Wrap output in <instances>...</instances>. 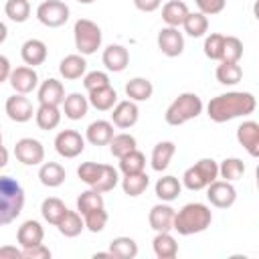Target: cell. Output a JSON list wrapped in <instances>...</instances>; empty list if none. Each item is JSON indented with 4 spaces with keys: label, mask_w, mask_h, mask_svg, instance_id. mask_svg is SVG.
<instances>
[{
    "label": "cell",
    "mask_w": 259,
    "mask_h": 259,
    "mask_svg": "<svg viewBox=\"0 0 259 259\" xmlns=\"http://www.w3.org/2000/svg\"><path fill=\"white\" fill-rule=\"evenodd\" d=\"M257 107V99L249 91H227L212 97L206 105V115L214 123H225L235 117L251 115Z\"/></svg>",
    "instance_id": "1"
},
{
    "label": "cell",
    "mask_w": 259,
    "mask_h": 259,
    "mask_svg": "<svg viewBox=\"0 0 259 259\" xmlns=\"http://www.w3.org/2000/svg\"><path fill=\"white\" fill-rule=\"evenodd\" d=\"M210 223H212V212L204 202H188L178 212H174L172 229L178 235L188 237V235L206 231L210 227Z\"/></svg>",
    "instance_id": "2"
},
{
    "label": "cell",
    "mask_w": 259,
    "mask_h": 259,
    "mask_svg": "<svg viewBox=\"0 0 259 259\" xmlns=\"http://www.w3.org/2000/svg\"><path fill=\"white\" fill-rule=\"evenodd\" d=\"M24 208V188L12 176H0V227L10 225Z\"/></svg>",
    "instance_id": "3"
},
{
    "label": "cell",
    "mask_w": 259,
    "mask_h": 259,
    "mask_svg": "<svg viewBox=\"0 0 259 259\" xmlns=\"http://www.w3.org/2000/svg\"><path fill=\"white\" fill-rule=\"evenodd\" d=\"M202 113V99L196 93H180L166 109L164 119L168 125H182L190 119H196Z\"/></svg>",
    "instance_id": "4"
},
{
    "label": "cell",
    "mask_w": 259,
    "mask_h": 259,
    "mask_svg": "<svg viewBox=\"0 0 259 259\" xmlns=\"http://www.w3.org/2000/svg\"><path fill=\"white\" fill-rule=\"evenodd\" d=\"M73 38H75V49L79 51V55L87 57L97 53V49L101 47V28L89 20V18H79L73 26Z\"/></svg>",
    "instance_id": "5"
},
{
    "label": "cell",
    "mask_w": 259,
    "mask_h": 259,
    "mask_svg": "<svg viewBox=\"0 0 259 259\" xmlns=\"http://www.w3.org/2000/svg\"><path fill=\"white\" fill-rule=\"evenodd\" d=\"M217 178H219V164L212 158H200L194 166L186 168V172L182 174V186H186L188 190H202Z\"/></svg>",
    "instance_id": "6"
},
{
    "label": "cell",
    "mask_w": 259,
    "mask_h": 259,
    "mask_svg": "<svg viewBox=\"0 0 259 259\" xmlns=\"http://www.w3.org/2000/svg\"><path fill=\"white\" fill-rule=\"evenodd\" d=\"M36 18L47 28H59L69 20V6L61 0H45L36 8Z\"/></svg>",
    "instance_id": "7"
},
{
    "label": "cell",
    "mask_w": 259,
    "mask_h": 259,
    "mask_svg": "<svg viewBox=\"0 0 259 259\" xmlns=\"http://www.w3.org/2000/svg\"><path fill=\"white\" fill-rule=\"evenodd\" d=\"M14 156L24 166H38L45 162V146L34 138H20L14 144Z\"/></svg>",
    "instance_id": "8"
},
{
    "label": "cell",
    "mask_w": 259,
    "mask_h": 259,
    "mask_svg": "<svg viewBox=\"0 0 259 259\" xmlns=\"http://www.w3.org/2000/svg\"><path fill=\"white\" fill-rule=\"evenodd\" d=\"M55 150L63 158H77L85 150V138L77 130H63L55 138Z\"/></svg>",
    "instance_id": "9"
},
{
    "label": "cell",
    "mask_w": 259,
    "mask_h": 259,
    "mask_svg": "<svg viewBox=\"0 0 259 259\" xmlns=\"http://www.w3.org/2000/svg\"><path fill=\"white\" fill-rule=\"evenodd\" d=\"M206 198L217 208H229L237 200V190L229 180H212L206 186Z\"/></svg>",
    "instance_id": "10"
},
{
    "label": "cell",
    "mask_w": 259,
    "mask_h": 259,
    "mask_svg": "<svg viewBox=\"0 0 259 259\" xmlns=\"http://www.w3.org/2000/svg\"><path fill=\"white\" fill-rule=\"evenodd\" d=\"M8 83L14 89V93H22L28 95L38 87V75L34 71V67H16L10 71L8 75Z\"/></svg>",
    "instance_id": "11"
},
{
    "label": "cell",
    "mask_w": 259,
    "mask_h": 259,
    "mask_svg": "<svg viewBox=\"0 0 259 259\" xmlns=\"http://www.w3.org/2000/svg\"><path fill=\"white\" fill-rule=\"evenodd\" d=\"M156 42H158V49L162 51V55H166V57H180L184 51V36L174 26L160 28Z\"/></svg>",
    "instance_id": "12"
},
{
    "label": "cell",
    "mask_w": 259,
    "mask_h": 259,
    "mask_svg": "<svg viewBox=\"0 0 259 259\" xmlns=\"http://www.w3.org/2000/svg\"><path fill=\"white\" fill-rule=\"evenodd\" d=\"M4 109H6V115H8L12 121H16V123H26V121H30L32 115H34V109H32L30 99H28L26 95H22V93L10 95V97L6 99V103H4Z\"/></svg>",
    "instance_id": "13"
},
{
    "label": "cell",
    "mask_w": 259,
    "mask_h": 259,
    "mask_svg": "<svg viewBox=\"0 0 259 259\" xmlns=\"http://www.w3.org/2000/svg\"><path fill=\"white\" fill-rule=\"evenodd\" d=\"M138 117H140V109H138V103L132 99L117 101L111 107V123L117 125L119 130H130L132 125L138 123Z\"/></svg>",
    "instance_id": "14"
},
{
    "label": "cell",
    "mask_w": 259,
    "mask_h": 259,
    "mask_svg": "<svg viewBox=\"0 0 259 259\" xmlns=\"http://www.w3.org/2000/svg\"><path fill=\"white\" fill-rule=\"evenodd\" d=\"M174 208L168 202H158L150 208L148 214V223L156 233H166L172 231V223H174Z\"/></svg>",
    "instance_id": "15"
},
{
    "label": "cell",
    "mask_w": 259,
    "mask_h": 259,
    "mask_svg": "<svg viewBox=\"0 0 259 259\" xmlns=\"http://www.w3.org/2000/svg\"><path fill=\"white\" fill-rule=\"evenodd\" d=\"M237 142H239L253 158H257V156H259V123L253 121V119L243 121V123L237 127Z\"/></svg>",
    "instance_id": "16"
},
{
    "label": "cell",
    "mask_w": 259,
    "mask_h": 259,
    "mask_svg": "<svg viewBox=\"0 0 259 259\" xmlns=\"http://www.w3.org/2000/svg\"><path fill=\"white\" fill-rule=\"evenodd\" d=\"M42 239H45V229H42V225H40L38 221H34V219L24 221V223L18 227V231H16V241H18L20 249L34 247V245L42 243Z\"/></svg>",
    "instance_id": "17"
},
{
    "label": "cell",
    "mask_w": 259,
    "mask_h": 259,
    "mask_svg": "<svg viewBox=\"0 0 259 259\" xmlns=\"http://www.w3.org/2000/svg\"><path fill=\"white\" fill-rule=\"evenodd\" d=\"M47 55H49V49L40 38H28L20 47V57H22L24 65H28V67L42 65L47 61Z\"/></svg>",
    "instance_id": "18"
},
{
    "label": "cell",
    "mask_w": 259,
    "mask_h": 259,
    "mask_svg": "<svg viewBox=\"0 0 259 259\" xmlns=\"http://www.w3.org/2000/svg\"><path fill=\"white\" fill-rule=\"evenodd\" d=\"M101 61H103L107 71L121 73L130 63V53H127V49L123 45H109V47L103 49Z\"/></svg>",
    "instance_id": "19"
},
{
    "label": "cell",
    "mask_w": 259,
    "mask_h": 259,
    "mask_svg": "<svg viewBox=\"0 0 259 259\" xmlns=\"http://www.w3.org/2000/svg\"><path fill=\"white\" fill-rule=\"evenodd\" d=\"M36 97H38V103H45V105H61L63 99H65V87H63V83L59 79L49 77L47 81H42L38 85Z\"/></svg>",
    "instance_id": "20"
},
{
    "label": "cell",
    "mask_w": 259,
    "mask_h": 259,
    "mask_svg": "<svg viewBox=\"0 0 259 259\" xmlns=\"http://www.w3.org/2000/svg\"><path fill=\"white\" fill-rule=\"evenodd\" d=\"M113 138V123L107 119H95L85 130V140L91 146H107Z\"/></svg>",
    "instance_id": "21"
},
{
    "label": "cell",
    "mask_w": 259,
    "mask_h": 259,
    "mask_svg": "<svg viewBox=\"0 0 259 259\" xmlns=\"http://www.w3.org/2000/svg\"><path fill=\"white\" fill-rule=\"evenodd\" d=\"M87 71V61L83 55H67L61 63H59V73L65 81H75L81 79Z\"/></svg>",
    "instance_id": "22"
},
{
    "label": "cell",
    "mask_w": 259,
    "mask_h": 259,
    "mask_svg": "<svg viewBox=\"0 0 259 259\" xmlns=\"http://www.w3.org/2000/svg\"><path fill=\"white\" fill-rule=\"evenodd\" d=\"M65 178H67V170H65L59 162H45V164H40V168H38V180H40V184L47 186V188H57V186H61V184L65 182Z\"/></svg>",
    "instance_id": "23"
},
{
    "label": "cell",
    "mask_w": 259,
    "mask_h": 259,
    "mask_svg": "<svg viewBox=\"0 0 259 259\" xmlns=\"http://www.w3.org/2000/svg\"><path fill=\"white\" fill-rule=\"evenodd\" d=\"M87 101L97 111H111V107L117 103V93H115V89L111 85H105V87H99V89L89 91Z\"/></svg>",
    "instance_id": "24"
},
{
    "label": "cell",
    "mask_w": 259,
    "mask_h": 259,
    "mask_svg": "<svg viewBox=\"0 0 259 259\" xmlns=\"http://www.w3.org/2000/svg\"><path fill=\"white\" fill-rule=\"evenodd\" d=\"M63 111H65V117H69L73 121L83 119L89 111V101L81 93H69L63 99Z\"/></svg>",
    "instance_id": "25"
},
{
    "label": "cell",
    "mask_w": 259,
    "mask_h": 259,
    "mask_svg": "<svg viewBox=\"0 0 259 259\" xmlns=\"http://www.w3.org/2000/svg\"><path fill=\"white\" fill-rule=\"evenodd\" d=\"M176 154V144L170 142V140H164V142H158L152 150V158H150V164L156 172H162L168 168L172 156Z\"/></svg>",
    "instance_id": "26"
},
{
    "label": "cell",
    "mask_w": 259,
    "mask_h": 259,
    "mask_svg": "<svg viewBox=\"0 0 259 259\" xmlns=\"http://www.w3.org/2000/svg\"><path fill=\"white\" fill-rule=\"evenodd\" d=\"M152 249H154V255L158 259H174L178 255V243L170 235V231L156 233V237L152 241Z\"/></svg>",
    "instance_id": "27"
},
{
    "label": "cell",
    "mask_w": 259,
    "mask_h": 259,
    "mask_svg": "<svg viewBox=\"0 0 259 259\" xmlns=\"http://www.w3.org/2000/svg\"><path fill=\"white\" fill-rule=\"evenodd\" d=\"M188 12L190 10L182 0H170V2H166L162 6V20L166 22V26L178 28V26H182V22H184Z\"/></svg>",
    "instance_id": "28"
},
{
    "label": "cell",
    "mask_w": 259,
    "mask_h": 259,
    "mask_svg": "<svg viewBox=\"0 0 259 259\" xmlns=\"http://www.w3.org/2000/svg\"><path fill=\"white\" fill-rule=\"evenodd\" d=\"M34 121L40 130L49 132V130H55L59 123H61V111H59V105H45V103H38V107L34 109Z\"/></svg>",
    "instance_id": "29"
},
{
    "label": "cell",
    "mask_w": 259,
    "mask_h": 259,
    "mask_svg": "<svg viewBox=\"0 0 259 259\" xmlns=\"http://www.w3.org/2000/svg\"><path fill=\"white\" fill-rule=\"evenodd\" d=\"M154 93V85L150 79L146 77H134L125 83V95L132 99V101H148Z\"/></svg>",
    "instance_id": "30"
},
{
    "label": "cell",
    "mask_w": 259,
    "mask_h": 259,
    "mask_svg": "<svg viewBox=\"0 0 259 259\" xmlns=\"http://www.w3.org/2000/svg\"><path fill=\"white\" fill-rule=\"evenodd\" d=\"M180 190H182V182L176 176H170V174L158 178V182L154 186V192L162 202H172L174 198H178Z\"/></svg>",
    "instance_id": "31"
},
{
    "label": "cell",
    "mask_w": 259,
    "mask_h": 259,
    "mask_svg": "<svg viewBox=\"0 0 259 259\" xmlns=\"http://www.w3.org/2000/svg\"><path fill=\"white\" fill-rule=\"evenodd\" d=\"M57 229H59V233L63 237L73 239V237L81 235V231L85 229V223H83V217L77 210H67L63 214V219L57 223Z\"/></svg>",
    "instance_id": "32"
},
{
    "label": "cell",
    "mask_w": 259,
    "mask_h": 259,
    "mask_svg": "<svg viewBox=\"0 0 259 259\" xmlns=\"http://www.w3.org/2000/svg\"><path fill=\"white\" fill-rule=\"evenodd\" d=\"M150 186V176L146 172H136V174H125L121 178V190L127 196H140L146 192Z\"/></svg>",
    "instance_id": "33"
},
{
    "label": "cell",
    "mask_w": 259,
    "mask_h": 259,
    "mask_svg": "<svg viewBox=\"0 0 259 259\" xmlns=\"http://www.w3.org/2000/svg\"><path fill=\"white\" fill-rule=\"evenodd\" d=\"M67 210H69V208L65 206V202H63L61 198H57V196H49V198H45L42 204H40V214H42V219H45L49 225H55V227H57V223L63 219V214H65Z\"/></svg>",
    "instance_id": "34"
},
{
    "label": "cell",
    "mask_w": 259,
    "mask_h": 259,
    "mask_svg": "<svg viewBox=\"0 0 259 259\" xmlns=\"http://www.w3.org/2000/svg\"><path fill=\"white\" fill-rule=\"evenodd\" d=\"M182 26H184V32L188 36L200 38L208 30V18L202 12H188L186 18H184V22H182Z\"/></svg>",
    "instance_id": "35"
},
{
    "label": "cell",
    "mask_w": 259,
    "mask_h": 259,
    "mask_svg": "<svg viewBox=\"0 0 259 259\" xmlns=\"http://www.w3.org/2000/svg\"><path fill=\"white\" fill-rule=\"evenodd\" d=\"M109 253L117 259H134L138 255V243L132 237H115L109 243Z\"/></svg>",
    "instance_id": "36"
},
{
    "label": "cell",
    "mask_w": 259,
    "mask_h": 259,
    "mask_svg": "<svg viewBox=\"0 0 259 259\" xmlns=\"http://www.w3.org/2000/svg\"><path fill=\"white\" fill-rule=\"evenodd\" d=\"M117 182H119V172L109 164H101V172H99V176H97V180L91 188L103 194V192L113 190L117 186Z\"/></svg>",
    "instance_id": "37"
},
{
    "label": "cell",
    "mask_w": 259,
    "mask_h": 259,
    "mask_svg": "<svg viewBox=\"0 0 259 259\" xmlns=\"http://www.w3.org/2000/svg\"><path fill=\"white\" fill-rule=\"evenodd\" d=\"M214 75H217V81L221 85H237L243 79V69L239 63H223L221 61Z\"/></svg>",
    "instance_id": "38"
},
{
    "label": "cell",
    "mask_w": 259,
    "mask_h": 259,
    "mask_svg": "<svg viewBox=\"0 0 259 259\" xmlns=\"http://www.w3.org/2000/svg\"><path fill=\"white\" fill-rule=\"evenodd\" d=\"M109 152H111V156H115L117 160L121 158V156H125L127 152H132V150H136V138L132 136V134H125V132H121V134H113V138L109 140Z\"/></svg>",
    "instance_id": "39"
},
{
    "label": "cell",
    "mask_w": 259,
    "mask_h": 259,
    "mask_svg": "<svg viewBox=\"0 0 259 259\" xmlns=\"http://www.w3.org/2000/svg\"><path fill=\"white\" fill-rule=\"evenodd\" d=\"M144 168H146V156L138 148L119 158V170H121L123 176L125 174H136V172H144Z\"/></svg>",
    "instance_id": "40"
},
{
    "label": "cell",
    "mask_w": 259,
    "mask_h": 259,
    "mask_svg": "<svg viewBox=\"0 0 259 259\" xmlns=\"http://www.w3.org/2000/svg\"><path fill=\"white\" fill-rule=\"evenodd\" d=\"M243 174H245V162L241 158H225L219 166V176L229 182L239 180Z\"/></svg>",
    "instance_id": "41"
},
{
    "label": "cell",
    "mask_w": 259,
    "mask_h": 259,
    "mask_svg": "<svg viewBox=\"0 0 259 259\" xmlns=\"http://www.w3.org/2000/svg\"><path fill=\"white\" fill-rule=\"evenodd\" d=\"M4 12L12 22H26L30 16V4L28 0H6Z\"/></svg>",
    "instance_id": "42"
},
{
    "label": "cell",
    "mask_w": 259,
    "mask_h": 259,
    "mask_svg": "<svg viewBox=\"0 0 259 259\" xmlns=\"http://www.w3.org/2000/svg\"><path fill=\"white\" fill-rule=\"evenodd\" d=\"M101 206H103V196H101V192H97V190H93V188L81 192L79 198H77V212H79L81 217H83L85 212L95 210V208H101Z\"/></svg>",
    "instance_id": "43"
},
{
    "label": "cell",
    "mask_w": 259,
    "mask_h": 259,
    "mask_svg": "<svg viewBox=\"0 0 259 259\" xmlns=\"http://www.w3.org/2000/svg\"><path fill=\"white\" fill-rule=\"evenodd\" d=\"M223 45H225V34H221V32H210V34L204 38V45H202V51H204L206 59H210V61H221V57H223Z\"/></svg>",
    "instance_id": "44"
},
{
    "label": "cell",
    "mask_w": 259,
    "mask_h": 259,
    "mask_svg": "<svg viewBox=\"0 0 259 259\" xmlns=\"http://www.w3.org/2000/svg\"><path fill=\"white\" fill-rule=\"evenodd\" d=\"M243 57V42L237 36H225V45H223V63H239Z\"/></svg>",
    "instance_id": "45"
},
{
    "label": "cell",
    "mask_w": 259,
    "mask_h": 259,
    "mask_svg": "<svg viewBox=\"0 0 259 259\" xmlns=\"http://www.w3.org/2000/svg\"><path fill=\"white\" fill-rule=\"evenodd\" d=\"M107 210L101 206V208H95V210H89L83 214V223H85V229L91 231V233H101L107 225Z\"/></svg>",
    "instance_id": "46"
},
{
    "label": "cell",
    "mask_w": 259,
    "mask_h": 259,
    "mask_svg": "<svg viewBox=\"0 0 259 259\" xmlns=\"http://www.w3.org/2000/svg\"><path fill=\"white\" fill-rule=\"evenodd\" d=\"M99 172H101V164H97V162H83V164L77 168V176H79V180L85 182L89 188L95 184Z\"/></svg>",
    "instance_id": "47"
},
{
    "label": "cell",
    "mask_w": 259,
    "mask_h": 259,
    "mask_svg": "<svg viewBox=\"0 0 259 259\" xmlns=\"http://www.w3.org/2000/svg\"><path fill=\"white\" fill-rule=\"evenodd\" d=\"M105 85H111V83H109V75L103 71H91V73H85L83 77V87L87 89V93L93 89L105 87Z\"/></svg>",
    "instance_id": "48"
},
{
    "label": "cell",
    "mask_w": 259,
    "mask_h": 259,
    "mask_svg": "<svg viewBox=\"0 0 259 259\" xmlns=\"http://www.w3.org/2000/svg\"><path fill=\"white\" fill-rule=\"evenodd\" d=\"M198 6V12H202L204 16H212L225 10L227 0H194Z\"/></svg>",
    "instance_id": "49"
},
{
    "label": "cell",
    "mask_w": 259,
    "mask_h": 259,
    "mask_svg": "<svg viewBox=\"0 0 259 259\" xmlns=\"http://www.w3.org/2000/svg\"><path fill=\"white\" fill-rule=\"evenodd\" d=\"M51 249L45 247L42 243L34 245V247H26L22 249V259H51Z\"/></svg>",
    "instance_id": "50"
},
{
    "label": "cell",
    "mask_w": 259,
    "mask_h": 259,
    "mask_svg": "<svg viewBox=\"0 0 259 259\" xmlns=\"http://www.w3.org/2000/svg\"><path fill=\"white\" fill-rule=\"evenodd\" d=\"M160 4H162V0H134V6L140 12H154L160 8Z\"/></svg>",
    "instance_id": "51"
},
{
    "label": "cell",
    "mask_w": 259,
    "mask_h": 259,
    "mask_svg": "<svg viewBox=\"0 0 259 259\" xmlns=\"http://www.w3.org/2000/svg\"><path fill=\"white\" fill-rule=\"evenodd\" d=\"M0 259H22V249L14 245H4L0 247Z\"/></svg>",
    "instance_id": "52"
},
{
    "label": "cell",
    "mask_w": 259,
    "mask_h": 259,
    "mask_svg": "<svg viewBox=\"0 0 259 259\" xmlns=\"http://www.w3.org/2000/svg\"><path fill=\"white\" fill-rule=\"evenodd\" d=\"M10 71H12V67H10V61H8L4 55H0V83L8 81V75H10Z\"/></svg>",
    "instance_id": "53"
},
{
    "label": "cell",
    "mask_w": 259,
    "mask_h": 259,
    "mask_svg": "<svg viewBox=\"0 0 259 259\" xmlns=\"http://www.w3.org/2000/svg\"><path fill=\"white\" fill-rule=\"evenodd\" d=\"M8 164V150L0 144V168H4Z\"/></svg>",
    "instance_id": "54"
},
{
    "label": "cell",
    "mask_w": 259,
    "mask_h": 259,
    "mask_svg": "<svg viewBox=\"0 0 259 259\" xmlns=\"http://www.w3.org/2000/svg\"><path fill=\"white\" fill-rule=\"evenodd\" d=\"M6 36H8V28H6V24L0 20V45L6 40Z\"/></svg>",
    "instance_id": "55"
},
{
    "label": "cell",
    "mask_w": 259,
    "mask_h": 259,
    "mask_svg": "<svg viewBox=\"0 0 259 259\" xmlns=\"http://www.w3.org/2000/svg\"><path fill=\"white\" fill-rule=\"evenodd\" d=\"M77 2H79V4H93L95 0H77Z\"/></svg>",
    "instance_id": "56"
},
{
    "label": "cell",
    "mask_w": 259,
    "mask_h": 259,
    "mask_svg": "<svg viewBox=\"0 0 259 259\" xmlns=\"http://www.w3.org/2000/svg\"><path fill=\"white\" fill-rule=\"evenodd\" d=\"M0 144H2V134H0Z\"/></svg>",
    "instance_id": "57"
}]
</instances>
